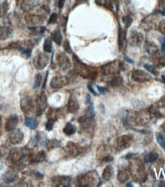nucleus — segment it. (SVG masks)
I'll return each instance as SVG.
<instances>
[{
  "instance_id": "nucleus-1",
  "label": "nucleus",
  "mask_w": 165,
  "mask_h": 187,
  "mask_svg": "<svg viewBox=\"0 0 165 187\" xmlns=\"http://www.w3.org/2000/svg\"><path fill=\"white\" fill-rule=\"evenodd\" d=\"M132 142V137L130 136L124 135L119 137L116 139L115 142V147L118 151H122L125 148H127L129 146H130L131 143Z\"/></svg>"
},
{
  "instance_id": "nucleus-2",
  "label": "nucleus",
  "mask_w": 165,
  "mask_h": 187,
  "mask_svg": "<svg viewBox=\"0 0 165 187\" xmlns=\"http://www.w3.org/2000/svg\"><path fill=\"white\" fill-rule=\"evenodd\" d=\"M25 156L23 151L22 149H20V148H14L10 152V161L13 164H18L21 163L25 159Z\"/></svg>"
},
{
  "instance_id": "nucleus-3",
  "label": "nucleus",
  "mask_w": 165,
  "mask_h": 187,
  "mask_svg": "<svg viewBox=\"0 0 165 187\" xmlns=\"http://www.w3.org/2000/svg\"><path fill=\"white\" fill-rule=\"evenodd\" d=\"M48 56L45 54L41 53L40 54H38V56H36L34 59V66H35L36 69L38 70H41V69H44V68L46 66V65L48 64Z\"/></svg>"
},
{
  "instance_id": "nucleus-4",
  "label": "nucleus",
  "mask_w": 165,
  "mask_h": 187,
  "mask_svg": "<svg viewBox=\"0 0 165 187\" xmlns=\"http://www.w3.org/2000/svg\"><path fill=\"white\" fill-rule=\"evenodd\" d=\"M9 141L12 144H18L23 140L24 134L22 130L19 128H15L13 131H10Z\"/></svg>"
},
{
  "instance_id": "nucleus-5",
  "label": "nucleus",
  "mask_w": 165,
  "mask_h": 187,
  "mask_svg": "<svg viewBox=\"0 0 165 187\" xmlns=\"http://www.w3.org/2000/svg\"><path fill=\"white\" fill-rule=\"evenodd\" d=\"M132 80H135V81L140 82V83L149 81V80L151 79L150 75L145 73V72L142 71V70H135L132 72Z\"/></svg>"
},
{
  "instance_id": "nucleus-6",
  "label": "nucleus",
  "mask_w": 165,
  "mask_h": 187,
  "mask_svg": "<svg viewBox=\"0 0 165 187\" xmlns=\"http://www.w3.org/2000/svg\"><path fill=\"white\" fill-rule=\"evenodd\" d=\"M95 173H89L86 174L82 177H79V183H80V185L82 186H89V185H92L93 182H95L96 178L97 177V174H95Z\"/></svg>"
},
{
  "instance_id": "nucleus-7",
  "label": "nucleus",
  "mask_w": 165,
  "mask_h": 187,
  "mask_svg": "<svg viewBox=\"0 0 165 187\" xmlns=\"http://www.w3.org/2000/svg\"><path fill=\"white\" fill-rule=\"evenodd\" d=\"M57 60H58V63H59L60 66H61L62 70H67V69H69L70 67V61L67 55H65L64 54H59L58 55V57H57Z\"/></svg>"
},
{
  "instance_id": "nucleus-8",
  "label": "nucleus",
  "mask_w": 165,
  "mask_h": 187,
  "mask_svg": "<svg viewBox=\"0 0 165 187\" xmlns=\"http://www.w3.org/2000/svg\"><path fill=\"white\" fill-rule=\"evenodd\" d=\"M18 118L16 115H12L9 116L7 119L6 123H5V130L7 131H12L14 129H15L18 125Z\"/></svg>"
},
{
  "instance_id": "nucleus-9",
  "label": "nucleus",
  "mask_w": 165,
  "mask_h": 187,
  "mask_svg": "<svg viewBox=\"0 0 165 187\" xmlns=\"http://www.w3.org/2000/svg\"><path fill=\"white\" fill-rule=\"evenodd\" d=\"M68 84V80L64 76H58L53 78L51 82V86L52 88H61Z\"/></svg>"
},
{
  "instance_id": "nucleus-10",
  "label": "nucleus",
  "mask_w": 165,
  "mask_h": 187,
  "mask_svg": "<svg viewBox=\"0 0 165 187\" xmlns=\"http://www.w3.org/2000/svg\"><path fill=\"white\" fill-rule=\"evenodd\" d=\"M47 107V100L46 96L45 95H41L40 98L37 101V108H36V115H40L41 113L43 112L44 110Z\"/></svg>"
},
{
  "instance_id": "nucleus-11",
  "label": "nucleus",
  "mask_w": 165,
  "mask_h": 187,
  "mask_svg": "<svg viewBox=\"0 0 165 187\" xmlns=\"http://www.w3.org/2000/svg\"><path fill=\"white\" fill-rule=\"evenodd\" d=\"M2 179L4 182L6 183H11V182H15L18 179V173L15 171L8 170L3 174Z\"/></svg>"
},
{
  "instance_id": "nucleus-12",
  "label": "nucleus",
  "mask_w": 165,
  "mask_h": 187,
  "mask_svg": "<svg viewBox=\"0 0 165 187\" xmlns=\"http://www.w3.org/2000/svg\"><path fill=\"white\" fill-rule=\"evenodd\" d=\"M118 66L116 65L115 62L108 63L106 66H103L102 67V70L103 72V74H113L118 72Z\"/></svg>"
},
{
  "instance_id": "nucleus-13",
  "label": "nucleus",
  "mask_w": 165,
  "mask_h": 187,
  "mask_svg": "<svg viewBox=\"0 0 165 187\" xmlns=\"http://www.w3.org/2000/svg\"><path fill=\"white\" fill-rule=\"evenodd\" d=\"M54 182L57 183L58 185L69 186L71 183V179L69 176H57L53 179Z\"/></svg>"
},
{
  "instance_id": "nucleus-14",
  "label": "nucleus",
  "mask_w": 165,
  "mask_h": 187,
  "mask_svg": "<svg viewBox=\"0 0 165 187\" xmlns=\"http://www.w3.org/2000/svg\"><path fill=\"white\" fill-rule=\"evenodd\" d=\"M67 109L71 113H74L77 112V110L79 109V103H78L76 98L71 97L70 99L67 106Z\"/></svg>"
},
{
  "instance_id": "nucleus-15",
  "label": "nucleus",
  "mask_w": 165,
  "mask_h": 187,
  "mask_svg": "<svg viewBox=\"0 0 165 187\" xmlns=\"http://www.w3.org/2000/svg\"><path fill=\"white\" fill-rule=\"evenodd\" d=\"M142 41V35L138 32H132L130 36V44L134 46H138Z\"/></svg>"
},
{
  "instance_id": "nucleus-16",
  "label": "nucleus",
  "mask_w": 165,
  "mask_h": 187,
  "mask_svg": "<svg viewBox=\"0 0 165 187\" xmlns=\"http://www.w3.org/2000/svg\"><path fill=\"white\" fill-rule=\"evenodd\" d=\"M12 34V30L8 27L0 28V40H5L8 38Z\"/></svg>"
},
{
  "instance_id": "nucleus-17",
  "label": "nucleus",
  "mask_w": 165,
  "mask_h": 187,
  "mask_svg": "<svg viewBox=\"0 0 165 187\" xmlns=\"http://www.w3.org/2000/svg\"><path fill=\"white\" fill-rule=\"evenodd\" d=\"M41 16L35 15H29L28 16L26 17V20L28 23H32L33 25H38L43 22V20L41 19Z\"/></svg>"
},
{
  "instance_id": "nucleus-18",
  "label": "nucleus",
  "mask_w": 165,
  "mask_h": 187,
  "mask_svg": "<svg viewBox=\"0 0 165 187\" xmlns=\"http://www.w3.org/2000/svg\"><path fill=\"white\" fill-rule=\"evenodd\" d=\"M45 158H46V154H45V151H40V152H38L31 157V161H32V162L35 163L41 162V161H45Z\"/></svg>"
},
{
  "instance_id": "nucleus-19",
  "label": "nucleus",
  "mask_w": 165,
  "mask_h": 187,
  "mask_svg": "<svg viewBox=\"0 0 165 187\" xmlns=\"http://www.w3.org/2000/svg\"><path fill=\"white\" fill-rule=\"evenodd\" d=\"M51 38H52L53 41L57 44L58 45L61 44V42H62V35H61V32H60V30L57 29V30L54 31V32L51 33Z\"/></svg>"
},
{
  "instance_id": "nucleus-20",
  "label": "nucleus",
  "mask_w": 165,
  "mask_h": 187,
  "mask_svg": "<svg viewBox=\"0 0 165 187\" xmlns=\"http://www.w3.org/2000/svg\"><path fill=\"white\" fill-rule=\"evenodd\" d=\"M21 107H22V111H29L32 109V101L30 99L28 98H24L23 100H22L21 102Z\"/></svg>"
},
{
  "instance_id": "nucleus-21",
  "label": "nucleus",
  "mask_w": 165,
  "mask_h": 187,
  "mask_svg": "<svg viewBox=\"0 0 165 187\" xmlns=\"http://www.w3.org/2000/svg\"><path fill=\"white\" fill-rule=\"evenodd\" d=\"M112 174H113V169L111 166H107L105 168L104 171L102 173V178L106 181H109L111 179Z\"/></svg>"
},
{
  "instance_id": "nucleus-22",
  "label": "nucleus",
  "mask_w": 165,
  "mask_h": 187,
  "mask_svg": "<svg viewBox=\"0 0 165 187\" xmlns=\"http://www.w3.org/2000/svg\"><path fill=\"white\" fill-rule=\"evenodd\" d=\"M126 32H123V30H122L120 28V31H119V48H120L121 50H122L124 48H125V44L126 43Z\"/></svg>"
},
{
  "instance_id": "nucleus-23",
  "label": "nucleus",
  "mask_w": 165,
  "mask_h": 187,
  "mask_svg": "<svg viewBox=\"0 0 165 187\" xmlns=\"http://www.w3.org/2000/svg\"><path fill=\"white\" fill-rule=\"evenodd\" d=\"M76 127L70 122L67 123L65 125L64 128V133L66 134L67 135H72V134H73L76 132Z\"/></svg>"
},
{
  "instance_id": "nucleus-24",
  "label": "nucleus",
  "mask_w": 165,
  "mask_h": 187,
  "mask_svg": "<svg viewBox=\"0 0 165 187\" xmlns=\"http://www.w3.org/2000/svg\"><path fill=\"white\" fill-rule=\"evenodd\" d=\"M25 124L28 127L31 129H35L36 128L37 125H38V123H37L36 120L33 118L31 117H27L25 120Z\"/></svg>"
},
{
  "instance_id": "nucleus-25",
  "label": "nucleus",
  "mask_w": 165,
  "mask_h": 187,
  "mask_svg": "<svg viewBox=\"0 0 165 187\" xmlns=\"http://www.w3.org/2000/svg\"><path fill=\"white\" fill-rule=\"evenodd\" d=\"M158 157L159 155L157 153H149V154H147L145 156L144 160H145V163H152L157 161Z\"/></svg>"
},
{
  "instance_id": "nucleus-26",
  "label": "nucleus",
  "mask_w": 165,
  "mask_h": 187,
  "mask_svg": "<svg viewBox=\"0 0 165 187\" xmlns=\"http://www.w3.org/2000/svg\"><path fill=\"white\" fill-rule=\"evenodd\" d=\"M44 51L47 53H51L52 51V41L50 38H47L44 44Z\"/></svg>"
},
{
  "instance_id": "nucleus-27",
  "label": "nucleus",
  "mask_w": 165,
  "mask_h": 187,
  "mask_svg": "<svg viewBox=\"0 0 165 187\" xmlns=\"http://www.w3.org/2000/svg\"><path fill=\"white\" fill-rule=\"evenodd\" d=\"M60 146V142L57 140H51V141H48L47 142V147L48 149L54 148V147H58Z\"/></svg>"
},
{
  "instance_id": "nucleus-28",
  "label": "nucleus",
  "mask_w": 165,
  "mask_h": 187,
  "mask_svg": "<svg viewBox=\"0 0 165 187\" xmlns=\"http://www.w3.org/2000/svg\"><path fill=\"white\" fill-rule=\"evenodd\" d=\"M118 179H119V181L122 182H126V181L129 179V175H128V173L126 172V171H122V172H120L119 173Z\"/></svg>"
},
{
  "instance_id": "nucleus-29",
  "label": "nucleus",
  "mask_w": 165,
  "mask_h": 187,
  "mask_svg": "<svg viewBox=\"0 0 165 187\" xmlns=\"http://www.w3.org/2000/svg\"><path fill=\"white\" fill-rule=\"evenodd\" d=\"M41 81H42V76L41 74H37L35 78V83H34V88L35 89H38L41 86Z\"/></svg>"
},
{
  "instance_id": "nucleus-30",
  "label": "nucleus",
  "mask_w": 165,
  "mask_h": 187,
  "mask_svg": "<svg viewBox=\"0 0 165 187\" xmlns=\"http://www.w3.org/2000/svg\"><path fill=\"white\" fill-rule=\"evenodd\" d=\"M122 77L119 76V77H116L114 78V79H112L110 82V85L112 86H113V87H115V86H119V85L122 84Z\"/></svg>"
},
{
  "instance_id": "nucleus-31",
  "label": "nucleus",
  "mask_w": 165,
  "mask_h": 187,
  "mask_svg": "<svg viewBox=\"0 0 165 187\" xmlns=\"http://www.w3.org/2000/svg\"><path fill=\"white\" fill-rule=\"evenodd\" d=\"M144 66H145V68L146 70H148L149 72L153 73V74H154V75L158 74V72H157V70H156V68L154 66H151V65H149V64H145L144 65Z\"/></svg>"
},
{
  "instance_id": "nucleus-32",
  "label": "nucleus",
  "mask_w": 165,
  "mask_h": 187,
  "mask_svg": "<svg viewBox=\"0 0 165 187\" xmlns=\"http://www.w3.org/2000/svg\"><path fill=\"white\" fill-rule=\"evenodd\" d=\"M157 143L161 146L162 148L165 150V139L163 138V137L160 134H157Z\"/></svg>"
},
{
  "instance_id": "nucleus-33",
  "label": "nucleus",
  "mask_w": 165,
  "mask_h": 187,
  "mask_svg": "<svg viewBox=\"0 0 165 187\" xmlns=\"http://www.w3.org/2000/svg\"><path fill=\"white\" fill-rule=\"evenodd\" d=\"M54 124V120L53 118H49L46 124V130L47 131H51L53 129Z\"/></svg>"
},
{
  "instance_id": "nucleus-34",
  "label": "nucleus",
  "mask_w": 165,
  "mask_h": 187,
  "mask_svg": "<svg viewBox=\"0 0 165 187\" xmlns=\"http://www.w3.org/2000/svg\"><path fill=\"white\" fill-rule=\"evenodd\" d=\"M122 21H123L124 24L126 25L127 27H129L131 25V24H132V18H131L129 15H127V16H125L123 18V19H122Z\"/></svg>"
},
{
  "instance_id": "nucleus-35",
  "label": "nucleus",
  "mask_w": 165,
  "mask_h": 187,
  "mask_svg": "<svg viewBox=\"0 0 165 187\" xmlns=\"http://www.w3.org/2000/svg\"><path fill=\"white\" fill-rule=\"evenodd\" d=\"M30 29H32L33 30L34 32H38V33H43L45 30H46V28L45 27H42V26H39V27H34V28H30Z\"/></svg>"
},
{
  "instance_id": "nucleus-36",
  "label": "nucleus",
  "mask_w": 165,
  "mask_h": 187,
  "mask_svg": "<svg viewBox=\"0 0 165 187\" xmlns=\"http://www.w3.org/2000/svg\"><path fill=\"white\" fill-rule=\"evenodd\" d=\"M58 20V15L56 13H54L51 15V16L50 17V19L48 21V23L49 24H54L57 22Z\"/></svg>"
},
{
  "instance_id": "nucleus-37",
  "label": "nucleus",
  "mask_w": 165,
  "mask_h": 187,
  "mask_svg": "<svg viewBox=\"0 0 165 187\" xmlns=\"http://www.w3.org/2000/svg\"><path fill=\"white\" fill-rule=\"evenodd\" d=\"M22 55H24V56H25L27 58H28L31 56L32 51H31V49H28V48H27V49H23V51H22Z\"/></svg>"
},
{
  "instance_id": "nucleus-38",
  "label": "nucleus",
  "mask_w": 165,
  "mask_h": 187,
  "mask_svg": "<svg viewBox=\"0 0 165 187\" xmlns=\"http://www.w3.org/2000/svg\"><path fill=\"white\" fill-rule=\"evenodd\" d=\"M64 47V49L67 52H68V53H72L71 48H70V44H69V41H65Z\"/></svg>"
},
{
  "instance_id": "nucleus-39",
  "label": "nucleus",
  "mask_w": 165,
  "mask_h": 187,
  "mask_svg": "<svg viewBox=\"0 0 165 187\" xmlns=\"http://www.w3.org/2000/svg\"><path fill=\"white\" fill-rule=\"evenodd\" d=\"M97 89L99 90V92H100V93H102V94H105L106 93H107L108 90L105 87H102V86H97Z\"/></svg>"
},
{
  "instance_id": "nucleus-40",
  "label": "nucleus",
  "mask_w": 165,
  "mask_h": 187,
  "mask_svg": "<svg viewBox=\"0 0 165 187\" xmlns=\"http://www.w3.org/2000/svg\"><path fill=\"white\" fill-rule=\"evenodd\" d=\"M65 0H58V8H62L64 5Z\"/></svg>"
},
{
  "instance_id": "nucleus-41",
  "label": "nucleus",
  "mask_w": 165,
  "mask_h": 187,
  "mask_svg": "<svg viewBox=\"0 0 165 187\" xmlns=\"http://www.w3.org/2000/svg\"><path fill=\"white\" fill-rule=\"evenodd\" d=\"M88 89H89V91H90L91 93H92V94L94 95V96H98L97 93H96V92H95V90L92 89V86H91V85H88Z\"/></svg>"
},
{
  "instance_id": "nucleus-42",
  "label": "nucleus",
  "mask_w": 165,
  "mask_h": 187,
  "mask_svg": "<svg viewBox=\"0 0 165 187\" xmlns=\"http://www.w3.org/2000/svg\"><path fill=\"white\" fill-rule=\"evenodd\" d=\"M161 48L163 51H165V38L161 39Z\"/></svg>"
},
{
  "instance_id": "nucleus-43",
  "label": "nucleus",
  "mask_w": 165,
  "mask_h": 187,
  "mask_svg": "<svg viewBox=\"0 0 165 187\" xmlns=\"http://www.w3.org/2000/svg\"><path fill=\"white\" fill-rule=\"evenodd\" d=\"M125 59H126V60H127V62H129V63H134L133 60H131V59H129V58H128L127 57H125Z\"/></svg>"
},
{
  "instance_id": "nucleus-44",
  "label": "nucleus",
  "mask_w": 165,
  "mask_h": 187,
  "mask_svg": "<svg viewBox=\"0 0 165 187\" xmlns=\"http://www.w3.org/2000/svg\"><path fill=\"white\" fill-rule=\"evenodd\" d=\"M85 1H87V0H76V2H78V3H79V2H85Z\"/></svg>"
},
{
  "instance_id": "nucleus-45",
  "label": "nucleus",
  "mask_w": 165,
  "mask_h": 187,
  "mask_svg": "<svg viewBox=\"0 0 165 187\" xmlns=\"http://www.w3.org/2000/svg\"><path fill=\"white\" fill-rule=\"evenodd\" d=\"M161 128H163V132H164V134H165V124H163V125L161 126Z\"/></svg>"
},
{
  "instance_id": "nucleus-46",
  "label": "nucleus",
  "mask_w": 165,
  "mask_h": 187,
  "mask_svg": "<svg viewBox=\"0 0 165 187\" xmlns=\"http://www.w3.org/2000/svg\"><path fill=\"white\" fill-rule=\"evenodd\" d=\"M162 79H163V82H164V83H165V76H162Z\"/></svg>"
},
{
  "instance_id": "nucleus-47",
  "label": "nucleus",
  "mask_w": 165,
  "mask_h": 187,
  "mask_svg": "<svg viewBox=\"0 0 165 187\" xmlns=\"http://www.w3.org/2000/svg\"><path fill=\"white\" fill-rule=\"evenodd\" d=\"M1 124H2V118L0 117V126H1Z\"/></svg>"
},
{
  "instance_id": "nucleus-48",
  "label": "nucleus",
  "mask_w": 165,
  "mask_h": 187,
  "mask_svg": "<svg viewBox=\"0 0 165 187\" xmlns=\"http://www.w3.org/2000/svg\"><path fill=\"white\" fill-rule=\"evenodd\" d=\"M0 157H1V150H0Z\"/></svg>"
},
{
  "instance_id": "nucleus-49",
  "label": "nucleus",
  "mask_w": 165,
  "mask_h": 187,
  "mask_svg": "<svg viewBox=\"0 0 165 187\" xmlns=\"http://www.w3.org/2000/svg\"><path fill=\"white\" fill-rule=\"evenodd\" d=\"M0 13H1V12H0Z\"/></svg>"
},
{
  "instance_id": "nucleus-50",
  "label": "nucleus",
  "mask_w": 165,
  "mask_h": 187,
  "mask_svg": "<svg viewBox=\"0 0 165 187\" xmlns=\"http://www.w3.org/2000/svg\"></svg>"
}]
</instances>
